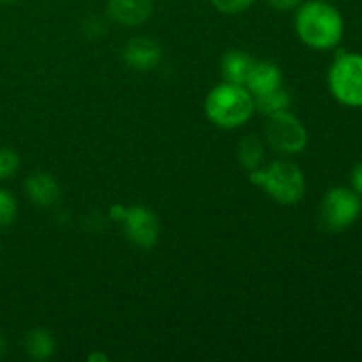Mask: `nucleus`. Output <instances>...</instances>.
Here are the masks:
<instances>
[{"mask_svg": "<svg viewBox=\"0 0 362 362\" xmlns=\"http://www.w3.org/2000/svg\"><path fill=\"white\" fill-rule=\"evenodd\" d=\"M296 30L300 41L310 48L331 49L341 41L345 21L331 2L310 0L297 9Z\"/></svg>", "mask_w": 362, "mask_h": 362, "instance_id": "1", "label": "nucleus"}, {"mask_svg": "<svg viewBox=\"0 0 362 362\" xmlns=\"http://www.w3.org/2000/svg\"><path fill=\"white\" fill-rule=\"evenodd\" d=\"M255 112V99L243 85H216L205 98V115L221 129H237L251 119Z\"/></svg>", "mask_w": 362, "mask_h": 362, "instance_id": "2", "label": "nucleus"}, {"mask_svg": "<svg viewBox=\"0 0 362 362\" xmlns=\"http://www.w3.org/2000/svg\"><path fill=\"white\" fill-rule=\"evenodd\" d=\"M250 180L255 186L264 187L265 193L278 204L292 205L303 200L306 193V179L303 170L288 161L271 163L267 168L250 172Z\"/></svg>", "mask_w": 362, "mask_h": 362, "instance_id": "3", "label": "nucleus"}, {"mask_svg": "<svg viewBox=\"0 0 362 362\" xmlns=\"http://www.w3.org/2000/svg\"><path fill=\"white\" fill-rule=\"evenodd\" d=\"M329 88L341 105L362 108V55L339 52L329 71Z\"/></svg>", "mask_w": 362, "mask_h": 362, "instance_id": "4", "label": "nucleus"}, {"mask_svg": "<svg viewBox=\"0 0 362 362\" xmlns=\"http://www.w3.org/2000/svg\"><path fill=\"white\" fill-rule=\"evenodd\" d=\"M308 140L304 124L288 110L271 115L265 124V141L278 154H300L308 147Z\"/></svg>", "mask_w": 362, "mask_h": 362, "instance_id": "5", "label": "nucleus"}, {"mask_svg": "<svg viewBox=\"0 0 362 362\" xmlns=\"http://www.w3.org/2000/svg\"><path fill=\"white\" fill-rule=\"evenodd\" d=\"M361 211L359 193L349 187H332L320 204V225L329 232H341L357 221Z\"/></svg>", "mask_w": 362, "mask_h": 362, "instance_id": "6", "label": "nucleus"}, {"mask_svg": "<svg viewBox=\"0 0 362 362\" xmlns=\"http://www.w3.org/2000/svg\"><path fill=\"white\" fill-rule=\"evenodd\" d=\"M119 223L124 226V233L134 246L151 250L158 244L159 219L148 209L141 207V205L126 209Z\"/></svg>", "mask_w": 362, "mask_h": 362, "instance_id": "7", "label": "nucleus"}, {"mask_svg": "<svg viewBox=\"0 0 362 362\" xmlns=\"http://www.w3.org/2000/svg\"><path fill=\"white\" fill-rule=\"evenodd\" d=\"M106 13L124 27L144 25L154 13V0H108Z\"/></svg>", "mask_w": 362, "mask_h": 362, "instance_id": "8", "label": "nucleus"}, {"mask_svg": "<svg viewBox=\"0 0 362 362\" xmlns=\"http://www.w3.org/2000/svg\"><path fill=\"white\" fill-rule=\"evenodd\" d=\"M124 62L134 71H151L161 62L163 52L159 45L147 37H134L122 49Z\"/></svg>", "mask_w": 362, "mask_h": 362, "instance_id": "9", "label": "nucleus"}, {"mask_svg": "<svg viewBox=\"0 0 362 362\" xmlns=\"http://www.w3.org/2000/svg\"><path fill=\"white\" fill-rule=\"evenodd\" d=\"M283 85V74L276 64L272 62H255V66L251 67L250 74H247V80L244 87L250 90V94L253 98L258 95H264L267 92L276 90L278 87Z\"/></svg>", "mask_w": 362, "mask_h": 362, "instance_id": "10", "label": "nucleus"}, {"mask_svg": "<svg viewBox=\"0 0 362 362\" xmlns=\"http://www.w3.org/2000/svg\"><path fill=\"white\" fill-rule=\"evenodd\" d=\"M25 193L37 207H52L60 200V186L48 173H32L25 180Z\"/></svg>", "mask_w": 362, "mask_h": 362, "instance_id": "11", "label": "nucleus"}, {"mask_svg": "<svg viewBox=\"0 0 362 362\" xmlns=\"http://www.w3.org/2000/svg\"><path fill=\"white\" fill-rule=\"evenodd\" d=\"M257 60L251 55L244 52H237V49H232V52L225 53L221 59V73L225 76L226 81L235 85H246L247 74H250L251 67L255 66Z\"/></svg>", "mask_w": 362, "mask_h": 362, "instance_id": "12", "label": "nucleus"}, {"mask_svg": "<svg viewBox=\"0 0 362 362\" xmlns=\"http://www.w3.org/2000/svg\"><path fill=\"white\" fill-rule=\"evenodd\" d=\"M25 352L34 361H48L55 352V339L45 329H34L25 336Z\"/></svg>", "mask_w": 362, "mask_h": 362, "instance_id": "13", "label": "nucleus"}, {"mask_svg": "<svg viewBox=\"0 0 362 362\" xmlns=\"http://www.w3.org/2000/svg\"><path fill=\"white\" fill-rule=\"evenodd\" d=\"M237 158H239L243 168L250 170V172L260 168L265 159V147L260 138L255 136V134L244 136L237 145Z\"/></svg>", "mask_w": 362, "mask_h": 362, "instance_id": "14", "label": "nucleus"}, {"mask_svg": "<svg viewBox=\"0 0 362 362\" xmlns=\"http://www.w3.org/2000/svg\"><path fill=\"white\" fill-rule=\"evenodd\" d=\"M253 99H255V110H258L262 115H267V117L274 115V113H279V112H285V110H288L290 103H292V95H290V92L286 90L283 85L276 88V90L267 92V94L258 95V98H253Z\"/></svg>", "mask_w": 362, "mask_h": 362, "instance_id": "15", "label": "nucleus"}, {"mask_svg": "<svg viewBox=\"0 0 362 362\" xmlns=\"http://www.w3.org/2000/svg\"><path fill=\"white\" fill-rule=\"evenodd\" d=\"M18 214L16 198L11 194V191L0 189V228H7L14 223Z\"/></svg>", "mask_w": 362, "mask_h": 362, "instance_id": "16", "label": "nucleus"}, {"mask_svg": "<svg viewBox=\"0 0 362 362\" xmlns=\"http://www.w3.org/2000/svg\"><path fill=\"white\" fill-rule=\"evenodd\" d=\"M20 170V156L13 148H0V180H7Z\"/></svg>", "mask_w": 362, "mask_h": 362, "instance_id": "17", "label": "nucleus"}, {"mask_svg": "<svg viewBox=\"0 0 362 362\" xmlns=\"http://www.w3.org/2000/svg\"><path fill=\"white\" fill-rule=\"evenodd\" d=\"M212 6L223 14H239L244 13L255 0H211Z\"/></svg>", "mask_w": 362, "mask_h": 362, "instance_id": "18", "label": "nucleus"}, {"mask_svg": "<svg viewBox=\"0 0 362 362\" xmlns=\"http://www.w3.org/2000/svg\"><path fill=\"white\" fill-rule=\"evenodd\" d=\"M350 184H352V189L356 193L362 194V161L357 163L352 168V173H350Z\"/></svg>", "mask_w": 362, "mask_h": 362, "instance_id": "19", "label": "nucleus"}, {"mask_svg": "<svg viewBox=\"0 0 362 362\" xmlns=\"http://www.w3.org/2000/svg\"><path fill=\"white\" fill-rule=\"evenodd\" d=\"M269 6L274 7L278 11H290V9H296L299 7L304 0H267Z\"/></svg>", "mask_w": 362, "mask_h": 362, "instance_id": "20", "label": "nucleus"}, {"mask_svg": "<svg viewBox=\"0 0 362 362\" xmlns=\"http://www.w3.org/2000/svg\"><path fill=\"white\" fill-rule=\"evenodd\" d=\"M124 211H126V209H124L122 205H113L112 211H110V216H112V219H115V221H120L124 216Z\"/></svg>", "mask_w": 362, "mask_h": 362, "instance_id": "21", "label": "nucleus"}, {"mask_svg": "<svg viewBox=\"0 0 362 362\" xmlns=\"http://www.w3.org/2000/svg\"><path fill=\"white\" fill-rule=\"evenodd\" d=\"M88 361H103V362H106L108 361V357L106 356H103V354H90V356H88Z\"/></svg>", "mask_w": 362, "mask_h": 362, "instance_id": "22", "label": "nucleus"}, {"mask_svg": "<svg viewBox=\"0 0 362 362\" xmlns=\"http://www.w3.org/2000/svg\"><path fill=\"white\" fill-rule=\"evenodd\" d=\"M6 352H7V343H6V339H4L2 336H0V359H2V357L6 356Z\"/></svg>", "mask_w": 362, "mask_h": 362, "instance_id": "23", "label": "nucleus"}, {"mask_svg": "<svg viewBox=\"0 0 362 362\" xmlns=\"http://www.w3.org/2000/svg\"><path fill=\"white\" fill-rule=\"evenodd\" d=\"M2 4H11V2H18V0H0Z\"/></svg>", "mask_w": 362, "mask_h": 362, "instance_id": "24", "label": "nucleus"}, {"mask_svg": "<svg viewBox=\"0 0 362 362\" xmlns=\"http://www.w3.org/2000/svg\"><path fill=\"white\" fill-rule=\"evenodd\" d=\"M325 2H336V0H325Z\"/></svg>", "mask_w": 362, "mask_h": 362, "instance_id": "25", "label": "nucleus"}, {"mask_svg": "<svg viewBox=\"0 0 362 362\" xmlns=\"http://www.w3.org/2000/svg\"><path fill=\"white\" fill-rule=\"evenodd\" d=\"M0 251H2V244H0Z\"/></svg>", "mask_w": 362, "mask_h": 362, "instance_id": "26", "label": "nucleus"}]
</instances>
